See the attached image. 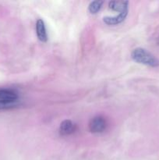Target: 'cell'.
<instances>
[{"label": "cell", "instance_id": "5", "mask_svg": "<svg viewBox=\"0 0 159 160\" xmlns=\"http://www.w3.org/2000/svg\"><path fill=\"white\" fill-rule=\"evenodd\" d=\"M36 33L39 40L42 42H46L48 41V34H47L46 28H45V22L39 19L36 23Z\"/></svg>", "mask_w": 159, "mask_h": 160}, {"label": "cell", "instance_id": "4", "mask_svg": "<svg viewBox=\"0 0 159 160\" xmlns=\"http://www.w3.org/2000/svg\"><path fill=\"white\" fill-rule=\"evenodd\" d=\"M76 131V125L71 120H65L61 123L59 127V133L61 135L66 136L73 134Z\"/></svg>", "mask_w": 159, "mask_h": 160}, {"label": "cell", "instance_id": "7", "mask_svg": "<svg viewBox=\"0 0 159 160\" xmlns=\"http://www.w3.org/2000/svg\"><path fill=\"white\" fill-rule=\"evenodd\" d=\"M109 8L116 12H123L128 10L129 2L127 1H112L108 3Z\"/></svg>", "mask_w": 159, "mask_h": 160}, {"label": "cell", "instance_id": "1", "mask_svg": "<svg viewBox=\"0 0 159 160\" xmlns=\"http://www.w3.org/2000/svg\"><path fill=\"white\" fill-rule=\"evenodd\" d=\"M131 57L135 62L151 67H159V59L146 49L137 48L131 53Z\"/></svg>", "mask_w": 159, "mask_h": 160}, {"label": "cell", "instance_id": "3", "mask_svg": "<svg viewBox=\"0 0 159 160\" xmlns=\"http://www.w3.org/2000/svg\"><path fill=\"white\" fill-rule=\"evenodd\" d=\"M107 127L105 119L101 116H96L90 120L89 130L94 134H99L104 131Z\"/></svg>", "mask_w": 159, "mask_h": 160}, {"label": "cell", "instance_id": "8", "mask_svg": "<svg viewBox=\"0 0 159 160\" xmlns=\"http://www.w3.org/2000/svg\"><path fill=\"white\" fill-rule=\"evenodd\" d=\"M103 5L102 1H94L89 4L88 10L91 14H96L101 9Z\"/></svg>", "mask_w": 159, "mask_h": 160}, {"label": "cell", "instance_id": "6", "mask_svg": "<svg viewBox=\"0 0 159 160\" xmlns=\"http://www.w3.org/2000/svg\"><path fill=\"white\" fill-rule=\"evenodd\" d=\"M127 14L128 10L120 12V13H118L117 16H115V17H104L103 20L108 25H116L124 21Z\"/></svg>", "mask_w": 159, "mask_h": 160}, {"label": "cell", "instance_id": "2", "mask_svg": "<svg viewBox=\"0 0 159 160\" xmlns=\"http://www.w3.org/2000/svg\"><path fill=\"white\" fill-rule=\"evenodd\" d=\"M18 95L11 89H0V109H9L17 106Z\"/></svg>", "mask_w": 159, "mask_h": 160}]
</instances>
